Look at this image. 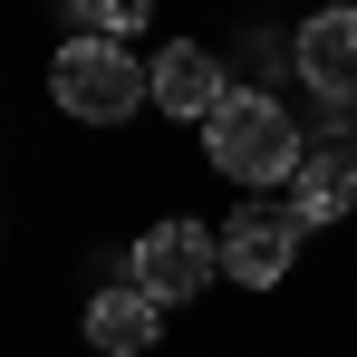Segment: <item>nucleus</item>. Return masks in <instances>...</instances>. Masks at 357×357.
Instances as JSON below:
<instances>
[{
  "label": "nucleus",
  "instance_id": "nucleus-6",
  "mask_svg": "<svg viewBox=\"0 0 357 357\" xmlns=\"http://www.w3.org/2000/svg\"><path fill=\"white\" fill-rule=\"evenodd\" d=\"M145 87H155V107H165L174 126H213V107L232 97L222 59H213V49H193V39H165V49L145 59Z\"/></svg>",
  "mask_w": 357,
  "mask_h": 357
},
{
  "label": "nucleus",
  "instance_id": "nucleus-3",
  "mask_svg": "<svg viewBox=\"0 0 357 357\" xmlns=\"http://www.w3.org/2000/svg\"><path fill=\"white\" fill-rule=\"evenodd\" d=\"M126 280L155 299V309L203 299L213 280H222V232H213V222H193V213H174V222L135 232V251H126Z\"/></svg>",
  "mask_w": 357,
  "mask_h": 357
},
{
  "label": "nucleus",
  "instance_id": "nucleus-8",
  "mask_svg": "<svg viewBox=\"0 0 357 357\" xmlns=\"http://www.w3.org/2000/svg\"><path fill=\"white\" fill-rule=\"evenodd\" d=\"M357 203V155H338V145H309L290 174V222L309 232V222H348Z\"/></svg>",
  "mask_w": 357,
  "mask_h": 357
},
{
  "label": "nucleus",
  "instance_id": "nucleus-4",
  "mask_svg": "<svg viewBox=\"0 0 357 357\" xmlns=\"http://www.w3.org/2000/svg\"><path fill=\"white\" fill-rule=\"evenodd\" d=\"M290 261H299L290 203H241L232 222H222V280H241V290H280Z\"/></svg>",
  "mask_w": 357,
  "mask_h": 357
},
{
  "label": "nucleus",
  "instance_id": "nucleus-10",
  "mask_svg": "<svg viewBox=\"0 0 357 357\" xmlns=\"http://www.w3.org/2000/svg\"><path fill=\"white\" fill-rule=\"evenodd\" d=\"M232 59L251 68V87H261V97H271V77H280V68H299V59H290V39H280L271 20H251V29H241V39H232Z\"/></svg>",
  "mask_w": 357,
  "mask_h": 357
},
{
  "label": "nucleus",
  "instance_id": "nucleus-1",
  "mask_svg": "<svg viewBox=\"0 0 357 357\" xmlns=\"http://www.w3.org/2000/svg\"><path fill=\"white\" fill-rule=\"evenodd\" d=\"M203 155H213L222 183H251V203H261V183H290L309 145H299V116L280 107V97L232 87V97L213 107V126H203Z\"/></svg>",
  "mask_w": 357,
  "mask_h": 357
},
{
  "label": "nucleus",
  "instance_id": "nucleus-5",
  "mask_svg": "<svg viewBox=\"0 0 357 357\" xmlns=\"http://www.w3.org/2000/svg\"><path fill=\"white\" fill-rule=\"evenodd\" d=\"M290 59H299V87H309L319 107H357V0L309 10L290 29Z\"/></svg>",
  "mask_w": 357,
  "mask_h": 357
},
{
  "label": "nucleus",
  "instance_id": "nucleus-2",
  "mask_svg": "<svg viewBox=\"0 0 357 357\" xmlns=\"http://www.w3.org/2000/svg\"><path fill=\"white\" fill-rule=\"evenodd\" d=\"M49 97H59L77 126H126L135 107H155L145 59H135V49H116V39H68L59 59H49Z\"/></svg>",
  "mask_w": 357,
  "mask_h": 357
},
{
  "label": "nucleus",
  "instance_id": "nucleus-7",
  "mask_svg": "<svg viewBox=\"0 0 357 357\" xmlns=\"http://www.w3.org/2000/svg\"><path fill=\"white\" fill-rule=\"evenodd\" d=\"M155 328H165V309L135 290V280H107V290L87 299V348H97V357H145Z\"/></svg>",
  "mask_w": 357,
  "mask_h": 357
},
{
  "label": "nucleus",
  "instance_id": "nucleus-9",
  "mask_svg": "<svg viewBox=\"0 0 357 357\" xmlns=\"http://www.w3.org/2000/svg\"><path fill=\"white\" fill-rule=\"evenodd\" d=\"M145 10H155V0H68L77 39H116V49H126V29H145Z\"/></svg>",
  "mask_w": 357,
  "mask_h": 357
}]
</instances>
